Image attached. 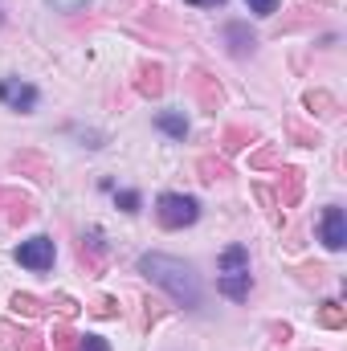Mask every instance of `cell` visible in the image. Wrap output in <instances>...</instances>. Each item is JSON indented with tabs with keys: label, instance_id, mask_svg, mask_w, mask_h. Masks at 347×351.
Returning <instances> with one entry per match:
<instances>
[{
	"label": "cell",
	"instance_id": "1",
	"mask_svg": "<svg viewBox=\"0 0 347 351\" xmlns=\"http://www.w3.org/2000/svg\"><path fill=\"white\" fill-rule=\"evenodd\" d=\"M139 274H143L147 282L164 286L176 306H184V311H196V306H200V282H196V274H192L188 262L168 258V254H143V258H139Z\"/></svg>",
	"mask_w": 347,
	"mask_h": 351
},
{
	"label": "cell",
	"instance_id": "2",
	"mask_svg": "<svg viewBox=\"0 0 347 351\" xmlns=\"http://www.w3.org/2000/svg\"><path fill=\"white\" fill-rule=\"evenodd\" d=\"M250 286H254V274H250V254L246 245H229L221 254V265H217V290L233 302H246L250 298Z\"/></svg>",
	"mask_w": 347,
	"mask_h": 351
},
{
	"label": "cell",
	"instance_id": "3",
	"mask_svg": "<svg viewBox=\"0 0 347 351\" xmlns=\"http://www.w3.org/2000/svg\"><path fill=\"white\" fill-rule=\"evenodd\" d=\"M156 217H160L164 229H184V225H196L200 204H196L192 196H184V192H164V196L156 200Z\"/></svg>",
	"mask_w": 347,
	"mask_h": 351
},
{
	"label": "cell",
	"instance_id": "4",
	"mask_svg": "<svg viewBox=\"0 0 347 351\" xmlns=\"http://www.w3.org/2000/svg\"><path fill=\"white\" fill-rule=\"evenodd\" d=\"M16 262L25 265V269H33V274L49 269V265H53V241H49L45 233H37V237L21 241V245H16Z\"/></svg>",
	"mask_w": 347,
	"mask_h": 351
},
{
	"label": "cell",
	"instance_id": "5",
	"mask_svg": "<svg viewBox=\"0 0 347 351\" xmlns=\"http://www.w3.org/2000/svg\"><path fill=\"white\" fill-rule=\"evenodd\" d=\"M37 86H29V82H21V78H0V102L8 106V110H21V114H29L33 106H37Z\"/></svg>",
	"mask_w": 347,
	"mask_h": 351
},
{
	"label": "cell",
	"instance_id": "6",
	"mask_svg": "<svg viewBox=\"0 0 347 351\" xmlns=\"http://www.w3.org/2000/svg\"><path fill=\"white\" fill-rule=\"evenodd\" d=\"M188 86H192V94H196V102H200V110H204V114H217V110H221L225 94H221V82H217L213 74L196 70V74L188 78Z\"/></svg>",
	"mask_w": 347,
	"mask_h": 351
},
{
	"label": "cell",
	"instance_id": "7",
	"mask_svg": "<svg viewBox=\"0 0 347 351\" xmlns=\"http://www.w3.org/2000/svg\"><path fill=\"white\" fill-rule=\"evenodd\" d=\"M319 237H323V245H327V250H344V245H347V217H344V208H339V204L323 208Z\"/></svg>",
	"mask_w": 347,
	"mask_h": 351
},
{
	"label": "cell",
	"instance_id": "8",
	"mask_svg": "<svg viewBox=\"0 0 347 351\" xmlns=\"http://www.w3.org/2000/svg\"><path fill=\"white\" fill-rule=\"evenodd\" d=\"M225 45H229L233 58H250V53L258 49V37H254V29H250L246 21H229V25H225Z\"/></svg>",
	"mask_w": 347,
	"mask_h": 351
},
{
	"label": "cell",
	"instance_id": "9",
	"mask_svg": "<svg viewBox=\"0 0 347 351\" xmlns=\"http://www.w3.org/2000/svg\"><path fill=\"white\" fill-rule=\"evenodd\" d=\"M106 254H110V245H106V237H102L98 229H90L86 237L78 241V262L86 265V269H102Z\"/></svg>",
	"mask_w": 347,
	"mask_h": 351
},
{
	"label": "cell",
	"instance_id": "10",
	"mask_svg": "<svg viewBox=\"0 0 347 351\" xmlns=\"http://www.w3.org/2000/svg\"><path fill=\"white\" fill-rule=\"evenodd\" d=\"M135 90H139L143 98H160V94H164V66H160V62H143V66L135 70Z\"/></svg>",
	"mask_w": 347,
	"mask_h": 351
},
{
	"label": "cell",
	"instance_id": "11",
	"mask_svg": "<svg viewBox=\"0 0 347 351\" xmlns=\"http://www.w3.org/2000/svg\"><path fill=\"white\" fill-rule=\"evenodd\" d=\"M278 200H282V208L302 200V172L298 168H282L278 172Z\"/></svg>",
	"mask_w": 347,
	"mask_h": 351
},
{
	"label": "cell",
	"instance_id": "12",
	"mask_svg": "<svg viewBox=\"0 0 347 351\" xmlns=\"http://www.w3.org/2000/svg\"><path fill=\"white\" fill-rule=\"evenodd\" d=\"M4 204H8V213H4V221H8V225H21V221H29V217H33V200H29V196L4 192Z\"/></svg>",
	"mask_w": 347,
	"mask_h": 351
},
{
	"label": "cell",
	"instance_id": "13",
	"mask_svg": "<svg viewBox=\"0 0 347 351\" xmlns=\"http://www.w3.org/2000/svg\"><path fill=\"white\" fill-rule=\"evenodd\" d=\"M156 127H160L164 135H172V139H184V135H188V119H184L180 110H160V114H156Z\"/></svg>",
	"mask_w": 347,
	"mask_h": 351
},
{
	"label": "cell",
	"instance_id": "14",
	"mask_svg": "<svg viewBox=\"0 0 347 351\" xmlns=\"http://www.w3.org/2000/svg\"><path fill=\"white\" fill-rule=\"evenodd\" d=\"M302 102L311 106V114H327V119H331V114H339V102H335V98H331L327 90H311V94H307Z\"/></svg>",
	"mask_w": 347,
	"mask_h": 351
},
{
	"label": "cell",
	"instance_id": "15",
	"mask_svg": "<svg viewBox=\"0 0 347 351\" xmlns=\"http://www.w3.org/2000/svg\"><path fill=\"white\" fill-rule=\"evenodd\" d=\"M319 323L331 327V331L347 327V306H339V302H323V306H319Z\"/></svg>",
	"mask_w": 347,
	"mask_h": 351
},
{
	"label": "cell",
	"instance_id": "16",
	"mask_svg": "<svg viewBox=\"0 0 347 351\" xmlns=\"http://www.w3.org/2000/svg\"><path fill=\"white\" fill-rule=\"evenodd\" d=\"M254 139H258V135H254L250 127H229V131L221 135V147H225V152H241V147L254 143Z\"/></svg>",
	"mask_w": 347,
	"mask_h": 351
},
{
	"label": "cell",
	"instance_id": "17",
	"mask_svg": "<svg viewBox=\"0 0 347 351\" xmlns=\"http://www.w3.org/2000/svg\"><path fill=\"white\" fill-rule=\"evenodd\" d=\"M8 306H12L16 315H29V319L45 311V306H41V298H33V294H12V302H8Z\"/></svg>",
	"mask_w": 347,
	"mask_h": 351
},
{
	"label": "cell",
	"instance_id": "18",
	"mask_svg": "<svg viewBox=\"0 0 347 351\" xmlns=\"http://www.w3.org/2000/svg\"><path fill=\"white\" fill-rule=\"evenodd\" d=\"M196 168H200V180H208V184H217V180H225V176H229V168H225L221 160H213V156H204Z\"/></svg>",
	"mask_w": 347,
	"mask_h": 351
},
{
	"label": "cell",
	"instance_id": "19",
	"mask_svg": "<svg viewBox=\"0 0 347 351\" xmlns=\"http://www.w3.org/2000/svg\"><path fill=\"white\" fill-rule=\"evenodd\" d=\"M78 339H82V335H74L70 327H58V331H53V351H78Z\"/></svg>",
	"mask_w": 347,
	"mask_h": 351
},
{
	"label": "cell",
	"instance_id": "20",
	"mask_svg": "<svg viewBox=\"0 0 347 351\" xmlns=\"http://www.w3.org/2000/svg\"><path fill=\"white\" fill-rule=\"evenodd\" d=\"M286 131H290V139H294V143H302V147H315V143H319V131H307L302 123H290Z\"/></svg>",
	"mask_w": 347,
	"mask_h": 351
},
{
	"label": "cell",
	"instance_id": "21",
	"mask_svg": "<svg viewBox=\"0 0 347 351\" xmlns=\"http://www.w3.org/2000/svg\"><path fill=\"white\" fill-rule=\"evenodd\" d=\"M115 204L123 208V213H139V192H131V188H115Z\"/></svg>",
	"mask_w": 347,
	"mask_h": 351
},
{
	"label": "cell",
	"instance_id": "22",
	"mask_svg": "<svg viewBox=\"0 0 347 351\" xmlns=\"http://www.w3.org/2000/svg\"><path fill=\"white\" fill-rule=\"evenodd\" d=\"M90 311H94V315H102V319H115V315H119V302H115V298H98Z\"/></svg>",
	"mask_w": 347,
	"mask_h": 351
},
{
	"label": "cell",
	"instance_id": "23",
	"mask_svg": "<svg viewBox=\"0 0 347 351\" xmlns=\"http://www.w3.org/2000/svg\"><path fill=\"white\" fill-rule=\"evenodd\" d=\"M16 351H45V339H41V335H33V331H25V335H21V343H16Z\"/></svg>",
	"mask_w": 347,
	"mask_h": 351
},
{
	"label": "cell",
	"instance_id": "24",
	"mask_svg": "<svg viewBox=\"0 0 347 351\" xmlns=\"http://www.w3.org/2000/svg\"><path fill=\"white\" fill-rule=\"evenodd\" d=\"M250 164H254V168H274V164H278V152H274V147H261Z\"/></svg>",
	"mask_w": 347,
	"mask_h": 351
},
{
	"label": "cell",
	"instance_id": "25",
	"mask_svg": "<svg viewBox=\"0 0 347 351\" xmlns=\"http://www.w3.org/2000/svg\"><path fill=\"white\" fill-rule=\"evenodd\" d=\"M250 4V12H258V16H274L278 12V0H246Z\"/></svg>",
	"mask_w": 347,
	"mask_h": 351
},
{
	"label": "cell",
	"instance_id": "26",
	"mask_svg": "<svg viewBox=\"0 0 347 351\" xmlns=\"http://www.w3.org/2000/svg\"><path fill=\"white\" fill-rule=\"evenodd\" d=\"M78 351H110V343H106L102 335H82V343H78Z\"/></svg>",
	"mask_w": 347,
	"mask_h": 351
},
{
	"label": "cell",
	"instance_id": "27",
	"mask_svg": "<svg viewBox=\"0 0 347 351\" xmlns=\"http://www.w3.org/2000/svg\"><path fill=\"white\" fill-rule=\"evenodd\" d=\"M49 4H53L58 12H82V8H86L90 0H49Z\"/></svg>",
	"mask_w": 347,
	"mask_h": 351
},
{
	"label": "cell",
	"instance_id": "28",
	"mask_svg": "<svg viewBox=\"0 0 347 351\" xmlns=\"http://www.w3.org/2000/svg\"><path fill=\"white\" fill-rule=\"evenodd\" d=\"M188 4H200V8H217V4H225V0H188Z\"/></svg>",
	"mask_w": 347,
	"mask_h": 351
},
{
	"label": "cell",
	"instance_id": "29",
	"mask_svg": "<svg viewBox=\"0 0 347 351\" xmlns=\"http://www.w3.org/2000/svg\"><path fill=\"white\" fill-rule=\"evenodd\" d=\"M323 4H331V0H323Z\"/></svg>",
	"mask_w": 347,
	"mask_h": 351
}]
</instances>
